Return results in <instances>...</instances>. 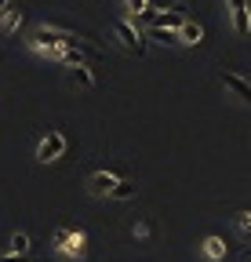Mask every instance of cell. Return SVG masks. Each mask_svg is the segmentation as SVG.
Returning <instances> with one entry per match:
<instances>
[{
	"mask_svg": "<svg viewBox=\"0 0 251 262\" xmlns=\"http://www.w3.org/2000/svg\"><path fill=\"white\" fill-rule=\"evenodd\" d=\"M113 33H117V40L124 44V51H131V55H146V48H149V40H146V33H139L128 18H120V22H113Z\"/></svg>",
	"mask_w": 251,
	"mask_h": 262,
	"instance_id": "1",
	"label": "cell"
},
{
	"mask_svg": "<svg viewBox=\"0 0 251 262\" xmlns=\"http://www.w3.org/2000/svg\"><path fill=\"white\" fill-rule=\"evenodd\" d=\"M62 153H66V135H62V131H48V135L40 139V146H37V160L40 164H51Z\"/></svg>",
	"mask_w": 251,
	"mask_h": 262,
	"instance_id": "2",
	"label": "cell"
},
{
	"mask_svg": "<svg viewBox=\"0 0 251 262\" xmlns=\"http://www.w3.org/2000/svg\"><path fill=\"white\" fill-rule=\"evenodd\" d=\"M226 8H230L233 29L240 33V37H247V33H251V8H247V0H226Z\"/></svg>",
	"mask_w": 251,
	"mask_h": 262,
	"instance_id": "3",
	"label": "cell"
},
{
	"mask_svg": "<svg viewBox=\"0 0 251 262\" xmlns=\"http://www.w3.org/2000/svg\"><path fill=\"white\" fill-rule=\"evenodd\" d=\"M117 182H120V179H117L113 171H95V175L87 179V189L95 193V196H109V193L117 189Z\"/></svg>",
	"mask_w": 251,
	"mask_h": 262,
	"instance_id": "4",
	"label": "cell"
},
{
	"mask_svg": "<svg viewBox=\"0 0 251 262\" xmlns=\"http://www.w3.org/2000/svg\"><path fill=\"white\" fill-rule=\"evenodd\" d=\"M222 84H226V91H233L240 98V102L251 106V80H244L240 73H222Z\"/></svg>",
	"mask_w": 251,
	"mask_h": 262,
	"instance_id": "5",
	"label": "cell"
},
{
	"mask_svg": "<svg viewBox=\"0 0 251 262\" xmlns=\"http://www.w3.org/2000/svg\"><path fill=\"white\" fill-rule=\"evenodd\" d=\"M66 251L70 258H84L87 255V233H80V229H70V241H66Z\"/></svg>",
	"mask_w": 251,
	"mask_h": 262,
	"instance_id": "6",
	"label": "cell"
},
{
	"mask_svg": "<svg viewBox=\"0 0 251 262\" xmlns=\"http://www.w3.org/2000/svg\"><path fill=\"white\" fill-rule=\"evenodd\" d=\"M70 84L80 88V91H91V88H95V73H91V66H73V70H70Z\"/></svg>",
	"mask_w": 251,
	"mask_h": 262,
	"instance_id": "7",
	"label": "cell"
},
{
	"mask_svg": "<svg viewBox=\"0 0 251 262\" xmlns=\"http://www.w3.org/2000/svg\"><path fill=\"white\" fill-rule=\"evenodd\" d=\"M178 37H182V44H200V40H204V26L186 18V26L178 29Z\"/></svg>",
	"mask_w": 251,
	"mask_h": 262,
	"instance_id": "8",
	"label": "cell"
},
{
	"mask_svg": "<svg viewBox=\"0 0 251 262\" xmlns=\"http://www.w3.org/2000/svg\"><path fill=\"white\" fill-rule=\"evenodd\" d=\"M226 241L222 237H204V255L211 258V262H218V258H226Z\"/></svg>",
	"mask_w": 251,
	"mask_h": 262,
	"instance_id": "9",
	"label": "cell"
},
{
	"mask_svg": "<svg viewBox=\"0 0 251 262\" xmlns=\"http://www.w3.org/2000/svg\"><path fill=\"white\" fill-rule=\"evenodd\" d=\"M18 22H22V8H18V4H8V11L0 15V29H4V33H15Z\"/></svg>",
	"mask_w": 251,
	"mask_h": 262,
	"instance_id": "10",
	"label": "cell"
},
{
	"mask_svg": "<svg viewBox=\"0 0 251 262\" xmlns=\"http://www.w3.org/2000/svg\"><path fill=\"white\" fill-rule=\"evenodd\" d=\"M146 40L168 44V48H178V44H182V37H178V33H171V29H149V33H146Z\"/></svg>",
	"mask_w": 251,
	"mask_h": 262,
	"instance_id": "11",
	"label": "cell"
},
{
	"mask_svg": "<svg viewBox=\"0 0 251 262\" xmlns=\"http://www.w3.org/2000/svg\"><path fill=\"white\" fill-rule=\"evenodd\" d=\"M135 193H139V186H135L131 179H120V182H117V189H113L109 196H113V201H131Z\"/></svg>",
	"mask_w": 251,
	"mask_h": 262,
	"instance_id": "12",
	"label": "cell"
},
{
	"mask_svg": "<svg viewBox=\"0 0 251 262\" xmlns=\"http://www.w3.org/2000/svg\"><path fill=\"white\" fill-rule=\"evenodd\" d=\"M4 255H22V258H29V237H26V233H15Z\"/></svg>",
	"mask_w": 251,
	"mask_h": 262,
	"instance_id": "13",
	"label": "cell"
},
{
	"mask_svg": "<svg viewBox=\"0 0 251 262\" xmlns=\"http://www.w3.org/2000/svg\"><path fill=\"white\" fill-rule=\"evenodd\" d=\"M233 222H237V229H240L244 237H251V211H237Z\"/></svg>",
	"mask_w": 251,
	"mask_h": 262,
	"instance_id": "14",
	"label": "cell"
},
{
	"mask_svg": "<svg viewBox=\"0 0 251 262\" xmlns=\"http://www.w3.org/2000/svg\"><path fill=\"white\" fill-rule=\"evenodd\" d=\"M124 8L131 11V18H139L142 11H149V0H124Z\"/></svg>",
	"mask_w": 251,
	"mask_h": 262,
	"instance_id": "15",
	"label": "cell"
},
{
	"mask_svg": "<svg viewBox=\"0 0 251 262\" xmlns=\"http://www.w3.org/2000/svg\"><path fill=\"white\" fill-rule=\"evenodd\" d=\"M66 241H70V229H55V233H51V244L62 251V248H66Z\"/></svg>",
	"mask_w": 251,
	"mask_h": 262,
	"instance_id": "16",
	"label": "cell"
},
{
	"mask_svg": "<svg viewBox=\"0 0 251 262\" xmlns=\"http://www.w3.org/2000/svg\"><path fill=\"white\" fill-rule=\"evenodd\" d=\"M149 229H153L149 222H135V226H131V233H135V237H146V233H149Z\"/></svg>",
	"mask_w": 251,
	"mask_h": 262,
	"instance_id": "17",
	"label": "cell"
},
{
	"mask_svg": "<svg viewBox=\"0 0 251 262\" xmlns=\"http://www.w3.org/2000/svg\"><path fill=\"white\" fill-rule=\"evenodd\" d=\"M0 262H29V258H22V255H0Z\"/></svg>",
	"mask_w": 251,
	"mask_h": 262,
	"instance_id": "18",
	"label": "cell"
},
{
	"mask_svg": "<svg viewBox=\"0 0 251 262\" xmlns=\"http://www.w3.org/2000/svg\"><path fill=\"white\" fill-rule=\"evenodd\" d=\"M8 4H11V0H0V15H4V11H8Z\"/></svg>",
	"mask_w": 251,
	"mask_h": 262,
	"instance_id": "19",
	"label": "cell"
},
{
	"mask_svg": "<svg viewBox=\"0 0 251 262\" xmlns=\"http://www.w3.org/2000/svg\"><path fill=\"white\" fill-rule=\"evenodd\" d=\"M244 262H251V251H247V255H244Z\"/></svg>",
	"mask_w": 251,
	"mask_h": 262,
	"instance_id": "20",
	"label": "cell"
},
{
	"mask_svg": "<svg viewBox=\"0 0 251 262\" xmlns=\"http://www.w3.org/2000/svg\"><path fill=\"white\" fill-rule=\"evenodd\" d=\"M11 4H15V0H11Z\"/></svg>",
	"mask_w": 251,
	"mask_h": 262,
	"instance_id": "21",
	"label": "cell"
}]
</instances>
